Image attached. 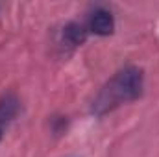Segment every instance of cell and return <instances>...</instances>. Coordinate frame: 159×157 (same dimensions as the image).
<instances>
[{
	"mask_svg": "<svg viewBox=\"0 0 159 157\" xmlns=\"http://www.w3.org/2000/svg\"><path fill=\"white\" fill-rule=\"evenodd\" d=\"M141 92H143V70L137 67H128V69L120 70L107 83V87L100 92V96L96 98V102L93 105V111L102 115L119 104L139 98Z\"/></svg>",
	"mask_w": 159,
	"mask_h": 157,
	"instance_id": "obj_1",
	"label": "cell"
},
{
	"mask_svg": "<svg viewBox=\"0 0 159 157\" xmlns=\"http://www.w3.org/2000/svg\"><path fill=\"white\" fill-rule=\"evenodd\" d=\"M89 28H91V32H94L96 35H109V34H113V28H115L113 15H111L109 11H106V9L94 11L93 17H91Z\"/></svg>",
	"mask_w": 159,
	"mask_h": 157,
	"instance_id": "obj_2",
	"label": "cell"
},
{
	"mask_svg": "<svg viewBox=\"0 0 159 157\" xmlns=\"http://www.w3.org/2000/svg\"><path fill=\"white\" fill-rule=\"evenodd\" d=\"M87 37V32L81 24H76V22H70L63 28V39L67 41L69 44L76 46V44H81Z\"/></svg>",
	"mask_w": 159,
	"mask_h": 157,
	"instance_id": "obj_3",
	"label": "cell"
},
{
	"mask_svg": "<svg viewBox=\"0 0 159 157\" xmlns=\"http://www.w3.org/2000/svg\"><path fill=\"white\" fill-rule=\"evenodd\" d=\"M0 141H2V124H0Z\"/></svg>",
	"mask_w": 159,
	"mask_h": 157,
	"instance_id": "obj_4",
	"label": "cell"
}]
</instances>
